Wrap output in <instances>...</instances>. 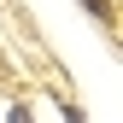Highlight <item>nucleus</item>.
Returning a JSON list of instances; mask_svg holds the SVG:
<instances>
[{
  "mask_svg": "<svg viewBox=\"0 0 123 123\" xmlns=\"http://www.w3.org/2000/svg\"><path fill=\"white\" fill-rule=\"evenodd\" d=\"M12 123H35V117H29V111H24V105H12Z\"/></svg>",
  "mask_w": 123,
  "mask_h": 123,
  "instance_id": "nucleus-2",
  "label": "nucleus"
},
{
  "mask_svg": "<svg viewBox=\"0 0 123 123\" xmlns=\"http://www.w3.org/2000/svg\"><path fill=\"white\" fill-rule=\"evenodd\" d=\"M82 6H88V12H94V18H100V24H111V6H105V0H82Z\"/></svg>",
  "mask_w": 123,
  "mask_h": 123,
  "instance_id": "nucleus-1",
  "label": "nucleus"
}]
</instances>
